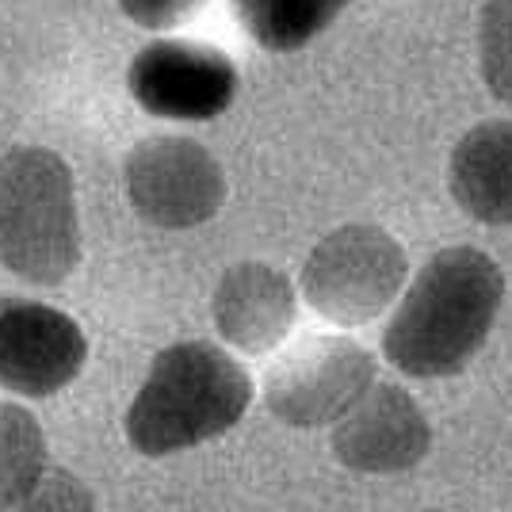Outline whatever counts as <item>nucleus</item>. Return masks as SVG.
Here are the masks:
<instances>
[{
	"mask_svg": "<svg viewBox=\"0 0 512 512\" xmlns=\"http://www.w3.org/2000/svg\"><path fill=\"white\" fill-rule=\"evenodd\" d=\"M130 207L157 230H192L211 222L226 203V172L203 142L157 134L138 142L123 161Z\"/></svg>",
	"mask_w": 512,
	"mask_h": 512,
	"instance_id": "6",
	"label": "nucleus"
},
{
	"mask_svg": "<svg viewBox=\"0 0 512 512\" xmlns=\"http://www.w3.org/2000/svg\"><path fill=\"white\" fill-rule=\"evenodd\" d=\"M85 360V329L58 306L0 299V390L50 398L81 375Z\"/></svg>",
	"mask_w": 512,
	"mask_h": 512,
	"instance_id": "8",
	"label": "nucleus"
},
{
	"mask_svg": "<svg viewBox=\"0 0 512 512\" xmlns=\"http://www.w3.org/2000/svg\"><path fill=\"white\" fill-rule=\"evenodd\" d=\"M0 512H100L96 497L77 474L62 467H46L27 490Z\"/></svg>",
	"mask_w": 512,
	"mask_h": 512,
	"instance_id": "15",
	"label": "nucleus"
},
{
	"mask_svg": "<svg viewBox=\"0 0 512 512\" xmlns=\"http://www.w3.org/2000/svg\"><path fill=\"white\" fill-rule=\"evenodd\" d=\"M241 31L272 54H295L325 35L352 0H230Z\"/></svg>",
	"mask_w": 512,
	"mask_h": 512,
	"instance_id": "12",
	"label": "nucleus"
},
{
	"mask_svg": "<svg viewBox=\"0 0 512 512\" xmlns=\"http://www.w3.org/2000/svg\"><path fill=\"white\" fill-rule=\"evenodd\" d=\"M299 314L295 283L272 264L241 260L226 268L211 299V318L218 337L245 352V356H268L287 341Z\"/></svg>",
	"mask_w": 512,
	"mask_h": 512,
	"instance_id": "10",
	"label": "nucleus"
},
{
	"mask_svg": "<svg viewBox=\"0 0 512 512\" xmlns=\"http://www.w3.org/2000/svg\"><path fill=\"white\" fill-rule=\"evenodd\" d=\"M478 73L490 96L512 104V0H486L478 12Z\"/></svg>",
	"mask_w": 512,
	"mask_h": 512,
	"instance_id": "14",
	"label": "nucleus"
},
{
	"mask_svg": "<svg viewBox=\"0 0 512 512\" xmlns=\"http://www.w3.org/2000/svg\"><path fill=\"white\" fill-rule=\"evenodd\" d=\"M505 302V272L474 245H448L417 272L394 318L383 352L409 379L463 375L482 352Z\"/></svg>",
	"mask_w": 512,
	"mask_h": 512,
	"instance_id": "1",
	"label": "nucleus"
},
{
	"mask_svg": "<svg viewBox=\"0 0 512 512\" xmlns=\"http://www.w3.org/2000/svg\"><path fill=\"white\" fill-rule=\"evenodd\" d=\"M425 512H436V509H425Z\"/></svg>",
	"mask_w": 512,
	"mask_h": 512,
	"instance_id": "17",
	"label": "nucleus"
},
{
	"mask_svg": "<svg viewBox=\"0 0 512 512\" xmlns=\"http://www.w3.org/2000/svg\"><path fill=\"white\" fill-rule=\"evenodd\" d=\"M409 279L402 241L375 222H348L325 234L302 264V299L325 321L356 329L375 321Z\"/></svg>",
	"mask_w": 512,
	"mask_h": 512,
	"instance_id": "4",
	"label": "nucleus"
},
{
	"mask_svg": "<svg viewBox=\"0 0 512 512\" xmlns=\"http://www.w3.org/2000/svg\"><path fill=\"white\" fill-rule=\"evenodd\" d=\"M375 386V356L341 333H310L264 375V406L291 428L337 425Z\"/></svg>",
	"mask_w": 512,
	"mask_h": 512,
	"instance_id": "5",
	"label": "nucleus"
},
{
	"mask_svg": "<svg viewBox=\"0 0 512 512\" xmlns=\"http://www.w3.org/2000/svg\"><path fill=\"white\" fill-rule=\"evenodd\" d=\"M448 192L474 222L512 226V119H486L455 142Z\"/></svg>",
	"mask_w": 512,
	"mask_h": 512,
	"instance_id": "11",
	"label": "nucleus"
},
{
	"mask_svg": "<svg viewBox=\"0 0 512 512\" xmlns=\"http://www.w3.org/2000/svg\"><path fill=\"white\" fill-rule=\"evenodd\" d=\"M127 92L142 111L172 123H207L237 100L234 62L207 43L157 39L127 65Z\"/></svg>",
	"mask_w": 512,
	"mask_h": 512,
	"instance_id": "7",
	"label": "nucleus"
},
{
	"mask_svg": "<svg viewBox=\"0 0 512 512\" xmlns=\"http://www.w3.org/2000/svg\"><path fill=\"white\" fill-rule=\"evenodd\" d=\"M46 470V436L31 409L0 402V509Z\"/></svg>",
	"mask_w": 512,
	"mask_h": 512,
	"instance_id": "13",
	"label": "nucleus"
},
{
	"mask_svg": "<svg viewBox=\"0 0 512 512\" xmlns=\"http://www.w3.org/2000/svg\"><path fill=\"white\" fill-rule=\"evenodd\" d=\"M253 379L211 341H180L150 363L127 409V440L142 455H176L218 440L245 417Z\"/></svg>",
	"mask_w": 512,
	"mask_h": 512,
	"instance_id": "2",
	"label": "nucleus"
},
{
	"mask_svg": "<svg viewBox=\"0 0 512 512\" xmlns=\"http://www.w3.org/2000/svg\"><path fill=\"white\" fill-rule=\"evenodd\" d=\"M0 264L35 287H58L77 272L81 214L62 153L46 146L0 153Z\"/></svg>",
	"mask_w": 512,
	"mask_h": 512,
	"instance_id": "3",
	"label": "nucleus"
},
{
	"mask_svg": "<svg viewBox=\"0 0 512 512\" xmlns=\"http://www.w3.org/2000/svg\"><path fill=\"white\" fill-rule=\"evenodd\" d=\"M211 0H119V12L127 16L134 27L146 31H172L195 20Z\"/></svg>",
	"mask_w": 512,
	"mask_h": 512,
	"instance_id": "16",
	"label": "nucleus"
},
{
	"mask_svg": "<svg viewBox=\"0 0 512 512\" xmlns=\"http://www.w3.org/2000/svg\"><path fill=\"white\" fill-rule=\"evenodd\" d=\"M432 425L406 386L375 383L333 425V455L360 474H402L425 463Z\"/></svg>",
	"mask_w": 512,
	"mask_h": 512,
	"instance_id": "9",
	"label": "nucleus"
}]
</instances>
